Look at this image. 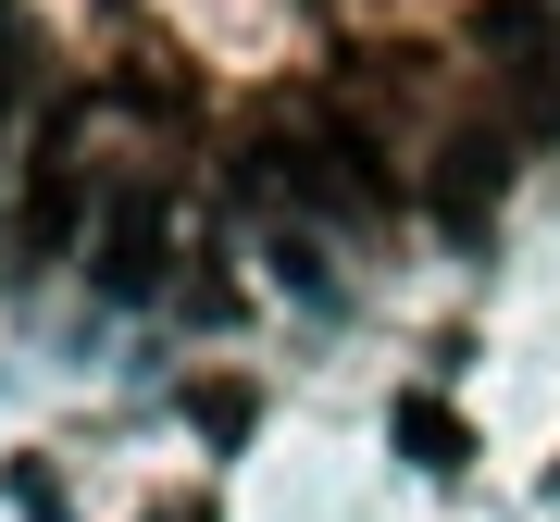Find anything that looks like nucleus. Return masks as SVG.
I'll list each match as a JSON object with an SVG mask.
<instances>
[{"label": "nucleus", "mask_w": 560, "mask_h": 522, "mask_svg": "<svg viewBox=\"0 0 560 522\" xmlns=\"http://www.w3.org/2000/svg\"><path fill=\"white\" fill-rule=\"evenodd\" d=\"M261 187L312 200L324 224H361V212L386 200V175H374V150H361V138H261Z\"/></svg>", "instance_id": "obj_1"}, {"label": "nucleus", "mask_w": 560, "mask_h": 522, "mask_svg": "<svg viewBox=\"0 0 560 522\" xmlns=\"http://www.w3.org/2000/svg\"><path fill=\"white\" fill-rule=\"evenodd\" d=\"M162 249H175V212H162V187H113V212H101V286L113 299H150L162 286Z\"/></svg>", "instance_id": "obj_2"}, {"label": "nucleus", "mask_w": 560, "mask_h": 522, "mask_svg": "<svg viewBox=\"0 0 560 522\" xmlns=\"http://www.w3.org/2000/svg\"><path fill=\"white\" fill-rule=\"evenodd\" d=\"M386 436H399L423 473H460V461H474V423H460L448 399H399V411H386Z\"/></svg>", "instance_id": "obj_3"}, {"label": "nucleus", "mask_w": 560, "mask_h": 522, "mask_svg": "<svg viewBox=\"0 0 560 522\" xmlns=\"http://www.w3.org/2000/svg\"><path fill=\"white\" fill-rule=\"evenodd\" d=\"M436 212H448V224L499 212V138H460V150H448V175H436Z\"/></svg>", "instance_id": "obj_4"}, {"label": "nucleus", "mask_w": 560, "mask_h": 522, "mask_svg": "<svg viewBox=\"0 0 560 522\" xmlns=\"http://www.w3.org/2000/svg\"><path fill=\"white\" fill-rule=\"evenodd\" d=\"M200 423L212 436H249V385H200Z\"/></svg>", "instance_id": "obj_5"}, {"label": "nucleus", "mask_w": 560, "mask_h": 522, "mask_svg": "<svg viewBox=\"0 0 560 522\" xmlns=\"http://www.w3.org/2000/svg\"><path fill=\"white\" fill-rule=\"evenodd\" d=\"M162 522H212V510H162Z\"/></svg>", "instance_id": "obj_6"}]
</instances>
